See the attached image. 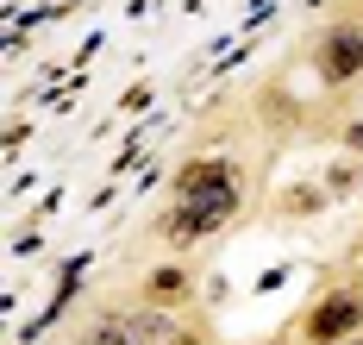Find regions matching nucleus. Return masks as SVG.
<instances>
[{
	"mask_svg": "<svg viewBox=\"0 0 363 345\" xmlns=\"http://www.w3.org/2000/svg\"><path fill=\"white\" fill-rule=\"evenodd\" d=\"M169 339V320L163 314H94L88 327H82V345H157Z\"/></svg>",
	"mask_w": 363,
	"mask_h": 345,
	"instance_id": "f03ea898",
	"label": "nucleus"
},
{
	"mask_svg": "<svg viewBox=\"0 0 363 345\" xmlns=\"http://www.w3.org/2000/svg\"><path fill=\"white\" fill-rule=\"evenodd\" d=\"M345 138H351V145H357V151H363V119H357V126H351V132H345Z\"/></svg>",
	"mask_w": 363,
	"mask_h": 345,
	"instance_id": "6e6552de",
	"label": "nucleus"
},
{
	"mask_svg": "<svg viewBox=\"0 0 363 345\" xmlns=\"http://www.w3.org/2000/svg\"><path fill=\"white\" fill-rule=\"evenodd\" d=\"M169 345H201V339H188V333H169Z\"/></svg>",
	"mask_w": 363,
	"mask_h": 345,
	"instance_id": "1a4fd4ad",
	"label": "nucleus"
},
{
	"mask_svg": "<svg viewBox=\"0 0 363 345\" xmlns=\"http://www.w3.org/2000/svg\"><path fill=\"white\" fill-rule=\"evenodd\" d=\"M289 207H294V214H320V195H313V189H294Z\"/></svg>",
	"mask_w": 363,
	"mask_h": 345,
	"instance_id": "423d86ee",
	"label": "nucleus"
},
{
	"mask_svg": "<svg viewBox=\"0 0 363 345\" xmlns=\"http://www.w3.org/2000/svg\"><path fill=\"white\" fill-rule=\"evenodd\" d=\"M326 182H332V189H351V182H357V170H351V163H332Z\"/></svg>",
	"mask_w": 363,
	"mask_h": 345,
	"instance_id": "0eeeda50",
	"label": "nucleus"
},
{
	"mask_svg": "<svg viewBox=\"0 0 363 345\" xmlns=\"http://www.w3.org/2000/svg\"><path fill=\"white\" fill-rule=\"evenodd\" d=\"M357 327H363V302L357 295H326V302L313 307V320H307V339L332 345V339H345V333H357Z\"/></svg>",
	"mask_w": 363,
	"mask_h": 345,
	"instance_id": "20e7f679",
	"label": "nucleus"
},
{
	"mask_svg": "<svg viewBox=\"0 0 363 345\" xmlns=\"http://www.w3.org/2000/svg\"><path fill=\"white\" fill-rule=\"evenodd\" d=\"M238 214V176L225 157H194L176 176V214H169V239H207Z\"/></svg>",
	"mask_w": 363,
	"mask_h": 345,
	"instance_id": "f257e3e1",
	"label": "nucleus"
},
{
	"mask_svg": "<svg viewBox=\"0 0 363 345\" xmlns=\"http://www.w3.org/2000/svg\"><path fill=\"white\" fill-rule=\"evenodd\" d=\"M320 76L326 82L363 76V26H332L326 38H320Z\"/></svg>",
	"mask_w": 363,
	"mask_h": 345,
	"instance_id": "7ed1b4c3",
	"label": "nucleus"
},
{
	"mask_svg": "<svg viewBox=\"0 0 363 345\" xmlns=\"http://www.w3.org/2000/svg\"><path fill=\"white\" fill-rule=\"evenodd\" d=\"M150 289H157V295H176V289H182V270H157Z\"/></svg>",
	"mask_w": 363,
	"mask_h": 345,
	"instance_id": "39448f33",
	"label": "nucleus"
}]
</instances>
